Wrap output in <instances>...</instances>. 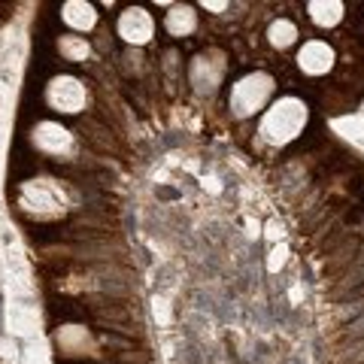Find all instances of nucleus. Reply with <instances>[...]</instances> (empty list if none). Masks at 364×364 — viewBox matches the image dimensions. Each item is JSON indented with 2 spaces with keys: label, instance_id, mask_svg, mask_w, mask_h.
<instances>
[{
  "label": "nucleus",
  "instance_id": "obj_9",
  "mask_svg": "<svg viewBox=\"0 0 364 364\" xmlns=\"http://www.w3.org/2000/svg\"><path fill=\"white\" fill-rule=\"evenodd\" d=\"M97 6L88 4V0H67V4H61V21L67 28H70L73 33H88L95 31L97 25Z\"/></svg>",
  "mask_w": 364,
  "mask_h": 364
},
{
  "label": "nucleus",
  "instance_id": "obj_10",
  "mask_svg": "<svg viewBox=\"0 0 364 364\" xmlns=\"http://www.w3.org/2000/svg\"><path fill=\"white\" fill-rule=\"evenodd\" d=\"M198 28V13L191 4H170L167 6V16H164V31L170 37H188V33H195Z\"/></svg>",
  "mask_w": 364,
  "mask_h": 364
},
{
  "label": "nucleus",
  "instance_id": "obj_6",
  "mask_svg": "<svg viewBox=\"0 0 364 364\" xmlns=\"http://www.w3.org/2000/svg\"><path fill=\"white\" fill-rule=\"evenodd\" d=\"M225 70H228V64L219 52H200L188 67V82L195 85L198 95H213L222 85Z\"/></svg>",
  "mask_w": 364,
  "mask_h": 364
},
{
  "label": "nucleus",
  "instance_id": "obj_3",
  "mask_svg": "<svg viewBox=\"0 0 364 364\" xmlns=\"http://www.w3.org/2000/svg\"><path fill=\"white\" fill-rule=\"evenodd\" d=\"M18 207L37 219H55L64 213V195L52 179H31L18 188Z\"/></svg>",
  "mask_w": 364,
  "mask_h": 364
},
{
  "label": "nucleus",
  "instance_id": "obj_5",
  "mask_svg": "<svg viewBox=\"0 0 364 364\" xmlns=\"http://www.w3.org/2000/svg\"><path fill=\"white\" fill-rule=\"evenodd\" d=\"M31 143H33V149H37L40 155L46 158H70L76 152V140H73V134L64 128L61 122H37V128L31 131Z\"/></svg>",
  "mask_w": 364,
  "mask_h": 364
},
{
  "label": "nucleus",
  "instance_id": "obj_13",
  "mask_svg": "<svg viewBox=\"0 0 364 364\" xmlns=\"http://www.w3.org/2000/svg\"><path fill=\"white\" fill-rule=\"evenodd\" d=\"M267 40H270L273 49L282 52V49H289V46L298 43V28H294V21H289V18H277L267 28Z\"/></svg>",
  "mask_w": 364,
  "mask_h": 364
},
{
  "label": "nucleus",
  "instance_id": "obj_8",
  "mask_svg": "<svg viewBox=\"0 0 364 364\" xmlns=\"http://www.w3.org/2000/svg\"><path fill=\"white\" fill-rule=\"evenodd\" d=\"M298 67L306 76H325L334 67V49L325 40H306L298 49Z\"/></svg>",
  "mask_w": 364,
  "mask_h": 364
},
{
  "label": "nucleus",
  "instance_id": "obj_15",
  "mask_svg": "<svg viewBox=\"0 0 364 364\" xmlns=\"http://www.w3.org/2000/svg\"><path fill=\"white\" fill-rule=\"evenodd\" d=\"M203 9H213V13H222V9H228V4H200Z\"/></svg>",
  "mask_w": 364,
  "mask_h": 364
},
{
  "label": "nucleus",
  "instance_id": "obj_14",
  "mask_svg": "<svg viewBox=\"0 0 364 364\" xmlns=\"http://www.w3.org/2000/svg\"><path fill=\"white\" fill-rule=\"evenodd\" d=\"M58 346L61 352H67V355H79V349L88 346V334L82 331V328H64V331L58 334Z\"/></svg>",
  "mask_w": 364,
  "mask_h": 364
},
{
  "label": "nucleus",
  "instance_id": "obj_4",
  "mask_svg": "<svg viewBox=\"0 0 364 364\" xmlns=\"http://www.w3.org/2000/svg\"><path fill=\"white\" fill-rule=\"evenodd\" d=\"M46 104H49V109L61 112V116H76L88 104V88L82 79H76L70 73L52 76L49 85H46Z\"/></svg>",
  "mask_w": 364,
  "mask_h": 364
},
{
  "label": "nucleus",
  "instance_id": "obj_1",
  "mask_svg": "<svg viewBox=\"0 0 364 364\" xmlns=\"http://www.w3.org/2000/svg\"><path fill=\"white\" fill-rule=\"evenodd\" d=\"M306 122H310V109H306V104L301 97L286 95V97H279L277 104H270L264 109L261 124H258V134H261V140L270 143V146H289L291 140L301 136Z\"/></svg>",
  "mask_w": 364,
  "mask_h": 364
},
{
  "label": "nucleus",
  "instance_id": "obj_2",
  "mask_svg": "<svg viewBox=\"0 0 364 364\" xmlns=\"http://www.w3.org/2000/svg\"><path fill=\"white\" fill-rule=\"evenodd\" d=\"M273 88H277V82H273V76L264 70L240 76L231 85V91H228V109H231V116L249 119V116H255V112H261L270 104Z\"/></svg>",
  "mask_w": 364,
  "mask_h": 364
},
{
  "label": "nucleus",
  "instance_id": "obj_7",
  "mask_svg": "<svg viewBox=\"0 0 364 364\" xmlns=\"http://www.w3.org/2000/svg\"><path fill=\"white\" fill-rule=\"evenodd\" d=\"M119 37L131 46H146L155 37V18L146 6H128L119 16Z\"/></svg>",
  "mask_w": 364,
  "mask_h": 364
},
{
  "label": "nucleus",
  "instance_id": "obj_12",
  "mask_svg": "<svg viewBox=\"0 0 364 364\" xmlns=\"http://www.w3.org/2000/svg\"><path fill=\"white\" fill-rule=\"evenodd\" d=\"M58 52H61L64 61L85 64L91 58V43L85 37H79V33H61L58 37Z\"/></svg>",
  "mask_w": 364,
  "mask_h": 364
},
{
  "label": "nucleus",
  "instance_id": "obj_11",
  "mask_svg": "<svg viewBox=\"0 0 364 364\" xmlns=\"http://www.w3.org/2000/svg\"><path fill=\"white\" fill-rule=\"evenodd\" d=\"M343 9L346 6L340 0H313V4H306V16L318 28H334L343 21Z\"/></svg>",
  "mask_w": 364,
  "mask_h": 364
}]
</instances>
